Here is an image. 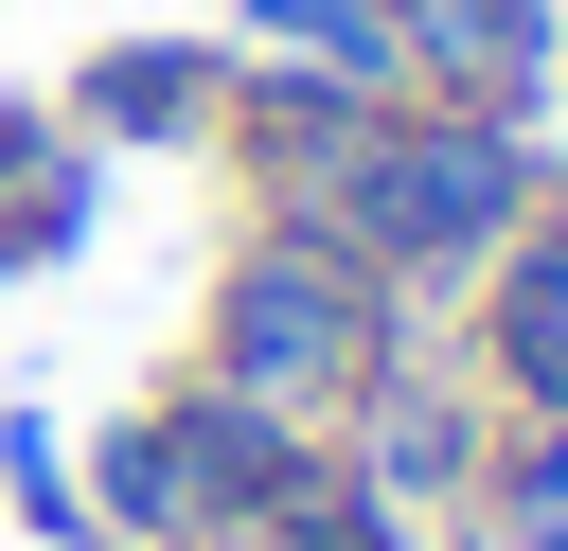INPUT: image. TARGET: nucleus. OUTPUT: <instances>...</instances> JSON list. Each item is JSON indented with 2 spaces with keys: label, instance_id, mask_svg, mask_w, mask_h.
Wrapping results in <instances>:
<instances>
[{
  "label": "nucleus",
  "instance_id": "nucleus-11",
  "mask_svg": "<svg viewBox=\"0 0 568 551\" xmlns=\"http://www.w3.org/2000/svg\"><path fill=\"white\" fill-rule=\"evenodd\" d=\"M231 53H320L390 89V0H231Z\"/></svg>",
  "mask_w": 568,
  "mask_h": 551
},
{
  "label": "nucleus",
  "instance_id": "nucleus-8",
  "mask_svg": "<svg viewBox=\"0 0 568 551\" xmlns=\"http://www.w3.org/2000/svg\"><path fill=\"white\" fill-rule=\"evenodd\" d=\"M462 551H568V409H550V427H497Z\"/></svg>",
  "mask_w": 568,
  "mask_h": 551
},
{
  "label": "nucleus",
  "instance_id": "nucleus-3",
  "mask_svg": "<svg viewBox=\"0 0 568 551\" xmlns=\"http://www.w3.org/2000/svg\"><path fill=\"white\" fill-rule=\"evenodd\" d=\"M71 480H89L106 551H213V533H248L266 498H302V480H320V444H302L284 409H248V391L178 373V391H142Z\"/></svg>",
  "mask_w": 568,
  "mask_h": 551
},
{
  "label": "nucleus",
  "instance_id": "nucleus-13",
  "mask_svg": "<svg viewBox=\"0 0 568 551\" xmlns=\"http://www.w3.org/2000/svg\"><path fill=\"white\" fill-rule=\"evenodd\" d=\"M0 284H18V249H0Z\"/></svg>",
  "mask_w": 568,
  "mask_h": 551
},
{
  "label": "nucleus",
  "instance_id": "nucleus-6",
  "mask_svg": "<svg viewBox=\"0 0 568 551\" xmlns=\"http://www.w3.org/2000/svg\"><path fill=\"white\" fill-rule=\"evenodd\" d=\"M462 373L497 391V427H550L568 409V178L497 231V267L462 284Z\"/></svg>",
  "mask_w": 568,
  "mask_h": 551
},
{
  "label": "nucleus",
  "instance_id": "nucleus-4",
  "mask_svg": "<svg viewBox=\"0 0 568 551\" xmlns=\"http://www.w3.org/2000/svg\"><path fill=\"white\" fill-rule=\"evenodd\" d=\"M320 462H337L373 515H408V533H444V551H462L479 462H497V391H479L462 355H426V338H408V355H390V373L337 409V444H320Z\"/></svg>",
  "mask_w": 568,
  "mask_h": 551
},
{
  "label": "nucleus",
  "instance_id": "nucleus-5",
  "mask_svg": "<svg viewBox=\"0 0 568 551\" xmlns=\"http://www.w3.org/2000/svg\"><path fill=\"white\" fill-rule=\"evenodd\" d=\"M390 89L408 107L550 124L568 107V0H390Z\"/></svg>",
  "mask_w": 568,
  "mask_h": 551
},
{
  "label": "nucleus",
  "instance_id": "nucleus-7",
  "mask_svg": "<svg viewBox=\"0 0 568 551\" xmlns=\"http://www.w3.org/2000/svg\"><path fill=\"white\" fill-rule=\"evenodd\" d=\"M213 107H231V36H106V53H71V142H106V160H213Z\"/></svg>",
  "mask_w": 568,
  "mask_h": 551
},
{
  "label": "nucleus",
  "instance_id": "nucleus-1",
  "mask_svg": "<svg viewBox=\"0 0 568 551\" xmlns=\"http://www.w3.org/2000/svg\"><path fill=\"white\" fill-rule=\"evenodd\" d=\"M550 178H568V160H550V124H497V107H408V89H390V107L355 124V160H337L320 231H337V249H355L408 320H444Z\"/></svg>",
  "mask_w": 568,
  "mask_h": 551
},
{
  "label": "nucleus",
  "instance_id": "nucleus-10",
  "mask_svg": "<svg viewBox=\"0 0 568 551\" xmlns=\"http://www.w3.org/2000/svg\"><path fill=\"white\" fill-rule=\"evenodd\" d=\"M0 515H18L36 551H106V515H89L71 444H53V409H0Z\"/></svg>",
  "mask_w": 568,
  "mask_h": 551
},
{
  "label": "nucleus",
  "instance_id": "nucleus-12",
  "mask_svg": "<svg viewBox=\"0 0 568 551\" xmlns=\"http://www.w3.org/2000/svg\"><path fill=\"white\" fill-rule=\"evenodd\" d=\"M36 142H53V107H36V89H0V196H18V160H36Z\"/></svg>",
  "mask_w": 568,
  "mask_h": 551
},
{
  "label": "nucleus",
  "instance_id": "nucleus-2",
  "mask_svg": "<svg viewBox=\"0 0 568 551\" xmlns=\"http://www.w3.org/2000/svg\"><path fill=\"white\" fill-rule=\"evenodd\" d=\"M408 355V302L337 249V231H302V213H248L231 249H213V302H195V373L213 391H248V409H284L302 444H337V409L373 391Z\"/></svg>",
  "mask_w": 568,
  "mask_h": 551
},
{
  "label": "nucleus",
  "instance_id": "nucleus-9",
  "mask_svg": "<svg viewBox=\"0 0 568 551\" xmlns=\"http://www.w3.org/2000/svg\"><path fill=\"white\" fill-rule=\"evenodd\" d=\"M89 213H106V142H71V124H53V142L18 160V196H0V249H18V267H71V249H89Z\"/></svg>",
  "mask_w": 568,
  "mask_h": 551
}]
</instances>
